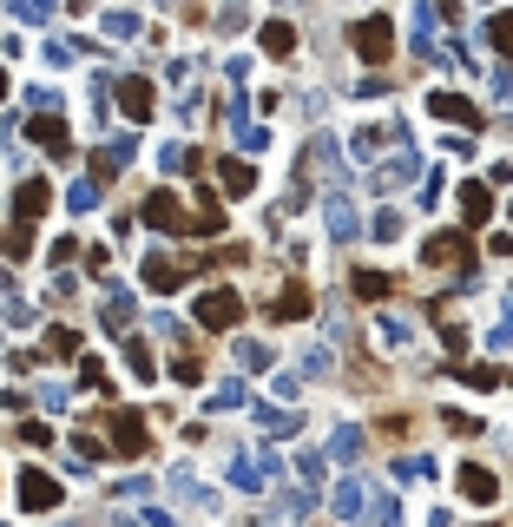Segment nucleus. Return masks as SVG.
Listing matches in <instances>:
<instances>
[{"mask_svg": "<svg viewBox=\"0 0 513 527\" xmlns=\"http://www.w3.org/2000/svg\"><path fill=\"white\" fill-rule=\"evenodd\" d=\"M66 205H73V211H93V205H99V178H79V185L66 191Z\"/></svg>", "mask_w": 513, "mask_h": 527, "instance_id": "nucleus-36", "label": "nucleus"}, {"mask_svg": "<svg viewBox=\"0 0 513 527\" xmlns=\"http://www.w3.org/2000/svg\"><path fill=\"white\" fill-rule=\"evenodd\" d=\"M231 132H237V146H244V152H264V146H270V132L244 113V99H231Z\"/></svg>", "mask_w": 513, "mask_h": 527, "instance_id": "nucleus-18", "label": "nucleus"}, {"mask_svg": "<svg viewBox=\"0 0 513 527\" xmlns=\"http://www.w3.org/2000/svg\"><path fill=\"white\" fill-rule=\"evenodd\" d=\"M349 290H356L362 303H376V297L395 290V277H382V270H356V277H349Z\"/></svg>", "mask_w": 513, "mask_h": 527, "instance_id": "nucleus-27", "label": "nucleus"}, {"mask_svg": "<svg viewBox=\"0 0 513 527\" xmlns=\"http://www.w3.org/2000/svg\"><path fill=\"white\" fill-rule=\"evenodd\" d=\"M106 329H112V337H126V329H132V297L119 290V284H106V317H99Z\"/></svg>", "mask_w": 513, "mask_h": 527, "instance_id": "nucleus-19", "label": "nucleus"}, {"mask_svg": "<svg viewBox=\"0 0 513 527\" xmlns=\"http://www.w3.org/2000/svg\"><path fill=\"white\" fill-rule=\"evenodd\" d=\"M126 363H132V376H138V382H152V376H158L152 343H146V337H132V329H126Z\"/></svg>", "mask_w": 513, "mask_h": 527, "instance_id": "nucleus-26", "label": "nucleus"}, {"mask_svg": "<svg viewBox=\"0 0 513 527\" xmlns=\"http://www.w3.org/2000/svg\"><path fill=\"white\" fill-rule=\"evenodd\" d=\"M0 99H7V73H0Z\"/></svg>", "mask_w": 513, "mask_h": 527, "instance_id": "nucleus-46", "label": "nucleus"}, {"mask_svg": "<svg viewBox=\"0 0 513 527\" xmlns=\"http://www.w3.org/2000/svg\"><path fill=\"white\" fill-rule=\"evenodd\" d=\"M421 172V158L415 152H395L388 165H368V185H376V191H395V185H408Z\"/></svg>", "mask_w": 513, "mask_h": 527, "instance_id": "nucleus-13", "label": "nucleus"}, {"mask_svg": "<svg viewBox=\"0 0 513 527\" xmlns=\"http://www.w3.org/2000/svg\"><path fill=\"white\" fill-rule=\"evenodd\" d=\"M349 46L362 53V66H382V60H388V46H395V26H388V14H368V20H356V26H349Z\"/></svg>", "mask_w": 513, "mask_h": 527, "instance_id": "nucleus-2", "label": "nucleus"}, {"mask_svg": "<svg viewBox=\"0 0 513 527\" xmlns=\"http://www.w3.org/2000/svg\"><path fill=\"white\" fill-rule=\"evenodd\" d=\"M237 363H244V370H270V343L244 337V343H237Z\"/></svg>", "mask_w": 513, "mask_h": 527, "instance_id": "nucleus-35", "label": "nucleus"}, {"mask_svg": "<svg viewBox=\"0 0 513 527\" xmlns=\"http://www.w3.org/2000/svg\"><path fill=\"white\" fill-rule=\"evenodd\" d=\"M191 317H197V329H237V317H244V297H237V290H205Z\"/></svg>", "mask_w": 513, "mask_h": 527, "instance_id": "nucleus-4", "label": "nucleus"}, {"mask_svg": "<svg viewBox=\"0 0 513 527\" xmlns=\"http://www.w3.org/2000/svg\"><path fill=\"white\" fill-rule=\"evenodd\" d=\"M0 251H7V258H26V251H34V218H20V225L0 231Z\"/></svg>", "mask_w": 513, "mask_h": 527, "instance_id": "nucleus-28", "label": "nucleus"}, {"mask_svg": "<svg viewBox=\"0 0 513 527\" xmlns=\"http://www.w3.org/2000/svg\"><path fill=\"white\" fill-rule=\"evenodd\" d=\"M20 508H26V514L60 508V481H53L46 468H26V475H20Z\"/></svg>", "mask_w": 513, "mask_h": 527, "instance_id": "nucleus-7", "label": "nucleus"}, {"mask_svg": "<svg viewBox=\"0 0 513 527\" xmlns=\"http://www.w3.org/2000/svg\"><path fill=\"white\" fill-rule=\"evenodd\" d=\"M256 40H264V53H270V60H290V53H297V26H290V20H270Z\"/></svg>", "mask_w": 513, "mask_h": 527, "instance_id": "nucleus-22", "label": "nucleus"}, {"mask_svg": "<svg viewBox=\"0 0 513 527\" xmlns=\"http://www.w3.org/2000/svg\"><path fill=\"white\" fill-rule=\"evenodd\" d=\"M99 34H112V40H132V34H138V14H126V7H112V14L99 20Z\"/></svg>", "mask_w": 513, "mask_h": 527, "instance_id": "nucleus-31", "label": "nucleus"}, {"mask_svg": "<svg viewBox=\"0 0 513 527\" xmlns=\"http://www.w3.org/2000/svg\"><path fill=\"white\" fill-rule=\"evenodd\" d=\"M46 205H53V185H46V178H26V185L14 191V211H20V218H46Z\"/></svg>", "mask_w": 513, "mask_h": 527, "instance_id": "nucleus-17", "label": "nucleus"}, {"mask_svg": "<svg viewBox=\"0 0 513 527\" xmlns=\"http://www.w3.org/2000/svg\"><path fill=\"white\" fill-rule=\"evenodd\" d=\"M106 449L112 455H126V461H138L152 449V429H146V415L138 409H119V415H106Z\"/></svg>", "mask_w": 513, "mask_h": 527, "instance_id": "nucleus-1", "label": "nucleus"}, {"mask_svg": "<svg viewBox=\"0 0 513 527\" xmlns=\"http://www.w3.org/2000/svg\"><path fill=\"white\" fill-rule=\"evenodd\" d=\"M454 376H461L468 390H494V382H500V376H494L488 363H474V370H468V363H454Z\"/></svg>", "mask_w": 513, "mask_h": 527, "instance_id": "nucleus-37", "label": "nucleus"}, {"mask_svg": "<svg viewBox=\"0 0 513 527\" xmlns=\"http://www.w3.org/2000/svg\"><path fill=\"white\" fill-rule=\"evenodd\" d=\"M138 218H146L152 231H185V225H191V211H185V198H178L171 185L146 191V205H138Z\"/></svg>", "mask_w": 513, "mask_h": 527, "instance_id": "nucleus-3", "label": "nucleus"}, {"mask_svg": "<svg viewBox=\"0 0 513 527\" xmlns=\"http://www.w3.org/2000/svg\"><path fill=\"white\" fill-rule=\"evenodd\" d=\"M34 146H40V152H53V158H66V146H73V138H66L60 106H40V113H34Z\"/></svg>", "mask_w": 513, "mask_h": 527, "instance_id": "nucleus-10", "label": "nucleus"}, {"mask_svg": "<svg viewBox=\"0 0 513 527\" xmlns=\"http://www.w3.org/2000/svg\"><path fill=\"white\" fill-rule=\"evenodd\" d=\"M112 99H119V106H126V119H138V126H146V119L158 113V93H152V79H146V73L112 79Z\"/></svg>", "mask_w": 513, "mask_h": 527, "instance_id": "nucleus-5", "label": "nucleus"}, {"mask_svg": "<svg viewBox=\"0 0 513 527\" xmlns=\"http://www.w3.org/2000/svg\"><path fill=\"white\" fill-rule=\"evenodd\" d=\"M323 211H329V238H336V244H356L362 218H356V205L342 198V191H329V198H323Z\"/></svg>", "mask_w": 513, "mask_h": 527, "instance_id": "nucleus-14", "label": "nucleus"}, {"mask_svg": "<svg viewBox=\"0 0 513 527\" xmlns=\"http://www.w3.org/2000/svg\"><path fill=\"white\" fill-rule=\"evenodd\" d=\"M428 113H435V119H448V126L480 132V106H474L468 93H428Z\"/></svg>", "mask_w": 513, "mask_h": 527, "instance_id": "nucleus-9", "label": "nucleus"}, {"mask_svg": "<svg viewBox=\"0 0 513 527\" xmlns=\"http://www.w3.org/2000/svg\"><path fill=\"white\" fill-rule=\"evenodd\" d=\"M329 455H336V461H356V455H362V429H356V422H342L336 441H329Z\"/></svg>", "mask_w": 513, "mask_h": 527, "instance_id": "nucleus-30", "label": "nucleus"}, {"mask_svg": "<svg viewBox=\"0 0 513 527\" xmlns=\"http://www.w3.org/2000/svg\"><path fill=\"white\" fill-rule=\"evenodd\" d=\"M79 382H86V390H99V396H112V376L99 370V356H86V370H79Z\"/></svg>", "mask_w": 513, "mask_h": 527, "instance_id": "nucleus-40", "label": "nucleus"}, {"mask_svg": "<svg viewBox=\"0 0 513 527\" xmlns=\"http://www.w3.org/2000/svg\"><path fill=\"white\" fill-rule=\"evenodd\" d=\"M421 264H474V244H468V225L461 231H435V238H428L421 244Z\"/></svg>", "mask_w": 513, "mask_h": 527, "instance_id": "nucleus-6", "label": "nucleus"}, {"mask_svg": "<svg viewBox=\"0 0 513 527\" xmlns=\"http://www.w3.org/2000/svg\"><path fill=\"white\" fill-rule=\"evenodd\" d=\"M488 218H494V211H488V185L468 178V185H461V225L474 231V225H488Z\"/></svg>", "mask_w": 513, "mask_h": 527, "instance_id": "nucleus-23", "label": "nucleus"}, {"mask_svg": "<svg viewBox=\"0 0 513 527\" xmlns=\"http://www.w3.org/2000/svg\"><path fill=\"white\" fill-rule=\"evenodd\" d=\"M231 481H237V488H270V481H277V455H264V449L237 455V461H231Z\"/></svg>", "mask_w": 513, "mask_h": 527, "instance_id": "nucleus-12", "label": "nucleus"}, {"mask_svg": "<svg viewBox=\"0 0 513 527\" xmlns=\"http://www.w3.org/2000/svg\"><path fill=\"white\" fill-rule=\"evenodd\" d=\"M428 475H435V461H428V455H402V461H395V481H402V488H415Z\"/></svg>", "mask_w": 513, "mask_h": 527, "instance_id": "nucleus-29", "label": "nucleus"}, {"mask_svg": "<svg viewBox=\"0 0 513 527\" xmlns=\"http://www.w3.org/2000/svg\"><path fill=\"white\" fill-rule=\"evenodd\" d=\"M441 429H454V435H480L488 422H480V415H461V409H448V415H441Z\"/></svg>", "mask_w": 513, "mask_h": 527, "instance_id": "nucleus-41", "label": "nucleus"}, {"mask_svg": "<svg viewBox=\"0 0 513 527\" xmlns=\"http://www.w3.org/2000/svg\"><path fill=\"white\" fill-rule=\"evenodd\" d=\"M368 231H376V238L388 244V238H402V218H395V211H382V218H376V225H368Z\"/></svg>", "mask_w": 513, "mask_h": 527, "instance_id": "nucleus-43", "label": "nucleus"}, {"mask_svg": "<svg viewBox=\"0 0 513 527\" xmlns=\"http://www.w3.org/2000/svg\"><path fill=\"white\" fill-rule=\"evenodd\" d=\"M454 481H461V494H468L474 508H494V502H500L494 468H480V461H461V468H454Z\"/></svg>", "mask_w": 513, "mask_h": 527, "instance_id": "nucleus-8", "label": "nucleus"}, {"mask_svg": "<svg viewBox=\"0 0 513 527\" xmlns=\"http://www.w3.org/2000/svg\"><path fill=\"white\" fill-rule=\"evenodd\" d=\"M158 165H165L171 178H185V172H205V152H191V146H165Z\"/></svg>", "mask_w": 513, "mask_h": 527, "instance_id": "nucleus-24", "label": "nucleus"}, {"mask_svg": "<svg viewBox=\"0 0 513 527\" xmlns=\"http://www.w3.org/2000/svg\"><path fill=\"white\" fill-rule=\"evenodd\" d=\"M368 502H376V494H368L362 481H342V488L329 494V508H336L342 521H356V514H368Z\"/></svg>", "mask_w": 513, "mask_h": 527, "instance_id": "nucleus-20", "label": "nucleus"}, {"mask_svg": "<svg viewBox=\"0 0 513 527\" xmlns=\"http://www.w3.org/2000/svg\"><path fill=\"white\" fill-rule=\"evenodd\" d=\"M256 429H264L270 441H290L297 429H303V415H290V409H277V402H256V415H250Z\"/></svg>", "mask_w": 513, "mask_h": 527, "instance_id": "nucleus-15", "label": "nucleus"}, {"mask_svg": "<svg viewBox=\"0 0 513 527\" xmlns=\"http://www.w3.org/2000/svg\"><path fill=\"white\" fill-rule=\"evenodd\" d=\"M303 370L323 376V370H329V343H309V350H303Z\"/></svg>", "mask_w": 513, "mask_h": 527, "instance_id": "nucleus-42", "label": "nucleus"}, {"mask_svg": "<svg viewBox=\"0 0 513 527\" xmlns=\"http://www.w3.org/2000/svg\"><path fill=\"white\" fill-rule=\"evenodd\" d=\"M507 218H513V205H507Z\"/></svg>", "mask_w": 513, "mask_h": 527, "instance_id": "nucleus-47", "label": "nucleus"}, {"mask_svg": "<svg viewBox=\"0 0 513 527\" xmlns=\"http://www.w3.org/2000/svg\"><path fill=\"white\" fill-rule=\"evenodd\" d=\"M171 494H178V502H185V508H205V514L217 508V494H211V488H197V481L185 475V468H178V475H171Z\"/></svg>", "mask_w": 513, "mask_h": 527, "instance_id": "nucleus-25", "label": "nucleus"}, {"mask_svg": "<svg viewBox=\"0 0 513 527\" xmlns=\"http://www.w3.org/2000/svg\"><path fill=\"white\" fill-rule=\"evenodd\" d=\"M171 376H178V382H205V363L191 356V343L178 350V363H171Z\"/></svg>", "mask_w": 513, "mask_h": 527, "instance_id": "nucleus-39", "label": "nucleus"}, {"mask_svg": "<svg viewBox=\"0 0 513 527\" xmlns=\"http://www.w3.org/2000/svg\"><path fill=\"white\" fill-rule=\"evenodd\" d=\"M132 158H138V152H132V138H112L106 152H93V178H99V185H106V178H119Z\"/></svg>", "mask_w": 513, "mask_h": 527, "instance_id": "nucleus-16", "label": "nucleus"}, {"mask_svg": "<svg viewBox=\"0 0 513 527\" xmlns=\"http://www.w3.org/2000/svg\"><path fill=\"white\" fill-rule=\"evenodd\" d=\"M46 356H79V329H46Z\"/></svg>", "mask_w": 513, "mask_h": 527, "instance_id": "nucleus-34", "label": "nucleus"}, {"mask_svg": "<svg viewBox=\"0 0 513 527\" xmlns=\"http://www.w3.org/2000/svg\"><path fill=\"white\" fill-rule=\"evenodd\" d=\"M323 468H329V461H323L317 449H309V455H297V481H303L309 494H317V481H323Z\"/></svg>", "mask_w": 513, "mask_h": 527, "instance_id": "nucleus-33", "label": "nucleus"}, {"mask_svg": "<svg viewBox=\"0 0 513 527\" xmlns=\"http://www.w3.org/2000/svg\"><path fill=\"white\" fill-rule=\"evenodd\" d=\"M7 14H20V20H53V14H60V0H7Z\"/></svg>", "mask_w": 513, "mask_h": 527, "instance_id": "nucleus-32", "label": "nucleus"}, {"mask_svg": "<svg viewBox=\"0 0 513 527\" xmlns=\"http://www.w3.org/2000/svg\"><path fill=\"white\" fill-rule=\"evenodd\" d=\"M488 343H494V350H513V317H507V323H494V337H488Z\"/></svg>", "mask_w": 513, "mask_h": 527, "instance_id": "nucleus-45", "label": "nucleus"}, {"mask_svg": "<svg viewBox=\"0 0 513 527\" xmlns=\"http://www.w3.org/2000/svg\"><path fill=\"white\" fill-rule=\"evenodd\" d=\"M244 402V382H217V390L205 396V409H237Z\"/></svg>", "mask_w": 513, "mask_h": 527, "instance_id": "nucleus-38", "label": "nucleus"}, {"mask_svg": "<svg viewBox=\"0 0 513 527\" xmlns=\"http://www.w3.org/2000/svg\"><path fill=\"white\" fill-rule=\"evenodd\" d=\"M20 435L34 441V449H46V441H53V429H46V422H20Z\"/></svg>", "mask_w": 513, "mask_h": 527, "instance_id": "nucleus-44", "label": "nucleus"}, {"mask_svg": "<svg viewBox=\"0 0 513 527\" xmlns=\"http://www.w3.org/2000/svg\"><path fill=\"white\" fill-rule=\"evenodd\" d=\"M317 310V297H309V277H290V284L277 290V323H303Z\"/></svg>", "mask_w": 513, "mask_h": 527, "instance_id": "nucleus-11", "label": "nucleus"}, {"mask_svg": "<svg viewBox=\"0 0 513 527\" xmlns=\"http://www.w3.org/2000/svg\"><path fill=\"white\" fill-rule=\"evenodd\" d=\"M217 185L231 191V198H244V191H256V165H244V158H224V165H217Z\"/></svg>", "mask_w": 513, "mask_h": 527, "instance_id": "nucleus-21", "label": "nucleus"}]
</instances>
